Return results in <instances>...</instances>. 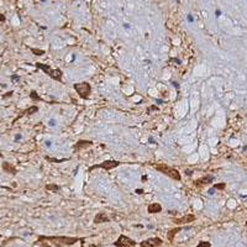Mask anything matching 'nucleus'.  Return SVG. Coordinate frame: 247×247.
<instances>
[{
    "label": "nucleus",
    "mask_w": 247,
    "mask_h": 247,
    "mask_svg": "<svg viewBox=\"0 0 247 247\" xmlns=\"http://www.w3.org/2000/svg\"><path fill=\"white\" fill-rule=\"evenodd\" d=\"M52 241L53 243L57 245H67V246H71L74 245L76 242L79 241V239L77 237H68V236H40L38 241Z\"/></svg>",
    "instance_id": "1"
},
{
    "label": "nucleus",
    "mask_w": 247,
    "mask_h": 247,
    "mask_svg": "<svg viewBox=\"0 0 247 247\" xmlns=\"http://www.w3.org/2000/svg\"><path fill=\"white\" fill-rule=\"evenodd\" d=\"M37 68H40V69H42L46 74H48L51 78H53L55 80H58V82H61L62 80V76H63V73H62V71L61 69H53V68H51L48 64H43V63H36L35 64Z\"/></svg>",
    "instance_id": "2"
},
{
    "label": "nucleus",
    "mask_w": 247,
    "mask_h": 247,
    "mask_svg": "<svg viewBox=\"0 0 247 247\" xmlns=\"http://www.w3.org/2000/svg\"><path fill=\"white\" fill-rule=\"evenodd\" d=\"M156 169L163 174H166V176H168L172 179H174V180H180V173L173 167L166 166V164H158V166H156Z\"/></svg>",
    "instance_id": "3"
},
{
    "label": "nucleus",
    "mask_w": 247,
    "mask_h": 247,
    "mask_svg": "<svg viewBox=\"0 0 247 247\" xmlns=\"http://www.w3.org/2000/svg\"><path fill=\"white\" fill-rule=\"evenodd\" d=\"M74 90L79 94V96L80 98H88L89 96V94L92 92V87L89 83H87V82H82V83H77V84H74Z\"/></svg>",
    "instance_id": "4"
},
{
    "label": "nucleus",
    "mask_w": 247,
    "mask_h": 247,
    "mask_svg": "<svg viewBox=\"0 0 247 247\" xmlns=\"http://www.w3.org/2000/svg\"><path fill=\"white\" fill-rule=\"evenodd\" d=\"M114 245L116 247H135L136 246V242H135V240L130 239L128 236L120 235L119 239L114 242Z\"/></svg>",
    "instance_id": "5"
},
{
    "label": "nucleus",
    "mask_w": 247,
    "mask_h": 247,
    "mask_svg": "<svg viewBox=\"0 0 247 247\" xmlns=\"http://www.w3.org/2000/svg\"><path fill=\"white\" fill-rule=\"evenodd\" d=\"M119 164H120L119 161H105V162L99 163V164H95V166L90 167V170L95 169V168H104V169H106V170H110V169H113V168H115V167H117Z\"/></svg>",
    "instance_id": "6"
},
{
    "label": "nucleus",
    "mask_w": 247,
    "mask_h": 247,
    "mask_svg": "<svg viewBox=\"0 0 247 247\" xmlns=\"http://www.w3.org/2000/svg\"><path fill=\"white\" fill-rule=\"evenodd\" d=\"M161 245H162V240L159 237H151V239L140 242L141 247H159Z\"/></svg>",
    "instance_id": "7"
},
{
    "label": "nucleus",
    "mask_w": 247,
    "mask_h": 247,
    "mask_svg": "<svg viewBox=\"0 0 247 247\" xmlns=\"http://www.w3.org/2000/svg\"><path fill=\"white\" fill-rule=\"evenodd\" d=\"M195 220V215H185L183 218H179V219H174L173 222H176L177 225H184V224H188V222H193Z\"/></svg>",
    "instance_id": "8"
},
{
    "label": "nucleus",
    "mask_w": 247,
    "mask_h": 247,
    "mask_svg": "<svg viewBox=\"0 0 247 247\" xmlns=\"http://www.w3.org/2000/svg\"><path fill=\"white\" fill-rule=\"evenodd\" d=\"M109 220L110 219L106 216L105 212H98L95 215V218H94V222L95 224H101V222H108Z\"/></svg>",
    "instance_id": "9"
},
{
    "label": "nucleus",
    "mask_w": 247,
    "mask_h": 247,
    "mask_svg": "<svg viewBox=\"0 0 247 247\" xmlns=\"http://www.w3.org/2000/svg\"><path fill=\"white\" fill-rule=\"evenodd\" d=\"M147 211L149 214H157V212H161L162 211V206L161 204L158 203H153V204H149L147 208Z\"/></svg>",
    "instance_id": "10"
},
{
    "label": "nucleus",
    "mask_w": 247,
    "mask_h": 247,
    "mask_svg": "<svg viewBox=\"0 0 247 247\" xmlns=\"http://www.w3.org/2000/svg\"><path fill=\"white\" fill-rule=\"evenodd\" d=\"M89 146H92V141L80 140V141H78V143H76L74 151H79V149H82V148H87V147H89Z\"/></svg>",
    "instance_id": "11"
},
{
    "label": "nucleus",
    "mask_w": 247,
    "mask_h": 247,
    "mask_svg": "<svg viewBox=\"0 0 247 247\" xmlns=\"http://www.w3.org/2000/svg\"><path fill=\"white\" fill-rule=\"evenodd\" d=\"M212 180H214V177L212 176H205L203 178H200V179H198L195 184L197 185H201V184H208V183H211Z\"/></svg>",
    "instance_id": "12"
},
{
    "label": "nucleus",
    "mask_w": 247,
    "mask_h": 247,
    "mask_svg": "<svg viewBox=\"0 0 247 247\" xmlns=\"http://www.w3.org/2000/svg\"><path fill=\"white\" fill-rule=\"evenodd\" d=\"M3 169L5 170L6 173H10V174H15L16 173V168L14 166H11L10 163H3Z\"/></svg>",
    "instance_id": "13"
},
{
    "label": "nucleus",
    "mask_w": 247,
    "mask_h": 247,
    "mask_svg": "<svg viewBox=\"0 0 247 247\" xmlns=\"http://www.w3.org/2000/svg\"><path fill=\"white\" fill-rule=\"evenodd\" d=\"M182 230V227H176V229H172L169 230V232H168V240L169 241H173V237L177 235V232H179Z\"/></svg>",
    "instance_id": "14"
},
{
    "label": "nucleus",
    "mask_w": 247,
    "mask_h": 247,
    "mask_svg": "<svg viewBox=\"0 0 247 247\" xmlns=\"http://www.w3.org/2000/svg\"><path fill=\"white\" fill-rule=\"evenodd\" d=\"M46 190H49V191H58L59 190V187L58 185H56V184H47L46 185Z\"/></svg>",
    "instance_id": "15"
},
{
    "label": "nucleus",
    "mask_w": 247,
    "mask_h": 247,
    "mask_svg": "<svg viewBox=\"0 0 247 247\" xmlns=\"http://www.w3.org/2000/svg\"><path fill=\"white\" fill-rule=\"evenodd\" d=\"M37 111H38V108H37L36 105H34V106H30L27 110L25 111V114H27V115H31V114H36Z\"/></svg>",
    "instance_id": "16"
},
{
    "label": "nucleus",
    "mask_w": 247,
    "mask_h": 247,
    "mask_svg": "<svg viewBox=\"0 0 247 247\" xmlns=\"http://www.w3.org/2000/svg\"><path fill=\"white\" fill-rule=\"evenodd\" d=\"M31 51L35 53L36 56H42L43 53H45V51H42V49H36V48H31Z\"/></svg>",
    "instance_id": "17"
},
{
    "label": "nucleus",
    "mask_w": 247,
    "mask_h": 247,
    "mask_svg": "<svg viewBox=\"0 0 247 247\" xmlns=\"http://www.w3.org/2000/svg\"><path fill=\"white\" fill-rule=\"evenodd\" d=\"M197 247H210V243L206 241H201V242H199V245Z\"/></svg>",
    "instance_id": "18"
},
{
    "label": "nucleus",
    "mask_w": 247,
    "mask_h": 247,
    "mask_svg": "<svg viewBox=\"0 0 247 247\" xmlns=\"http://www.w3.org/2000/svg\"><path fill=\"white\" fill-rule=\"evenodd\" d=\"M30 96H31V98L34 99V100H41V98H40V96L37 95V93H36V92H34V90L31 92V95H30Z\"/></svg>",
    "instance_id": "19"
},
{
    "label": "nucleus",
    "mask_w": 247,
    "mask_h": 247,
    "mask_svg": "<svg viewBox=\"0 0 247 247\" xmlns=\"http://www.w3.org/2000/svg\"><path fill=\"white\" fill-rule=\"evenodd\" d=\"M225 188V183H219L214 185V189H224Z\"/></svg>",
    "instance_id": "20"
},
{
    "label": "nucleus",
    "mask_w": 247,
    "mask_h": 247,
    "mask_svg": "<svg viewBox=\"0 0 247 247\" xmlns=\"http://www.w3.org/2000/svg\"><path fill=\"white\" fill-rule=\"evenodd\" d=\"M46 159L49 161V162H62L64 159H53V158H51V157H46Z\"/></svg>",
    "instance_id": "21"
},
{
    "label": "nucleus",
    "mask_w": 247,
    "mask_h": 247,
    "mask_svg": "<svg viewBox=\"0 0 247 247\" xmlns=\"http://www.w3.org/2000/svg\"><path fill=\"white\" fill-rule=\"evenodd\" d=\"M11 80H13V82H19V80H20V77H19V76H13V77H11Z\"/></svg>",
    "instance_id": "22"
},
{
    "label": "nucleus",
    "mask_w": 247,
    "mask_h": 247,
    "mask_svg": "<svg viewBox=\"0 0 247 247\" xmlns=\"http://www.w3.org/2000/svg\"><path fill=\"white\" fill-rule=\"evenodd\" d=\"M187 20H188L189 22H193V21H194V19H193V16H191V15H188V16H187Z\"/></svg>",
    "instance_id": "23"
},
{
    "label": "nucleus",
    "mask_w": 247,
    "mask_h": 247,
    "mask_svg": "<svg viewBox=\"0 0 247 247\" xmlns=\"http://www.w3.org/2000/svg\"><path fill=\"white\" fill-rule=\"evenodd\" d=\"M21 138H22L21 135H16V136H15V141H20Z\"/></svg>",
    "instance_id": "24"
},
{
    "label": "nucleus",
    "mask_w": 247,
    "mask_h": 247,
    "mask_svg": "<svg viewBox=\"0 0 247 247\" xmlns=\"http://www.w3.org/2000/svg\"><path fill=\"white\" fill-rule=\"evenodd\" d=\"M49 125H51V126H55V125H56V124H55V120H49Z\"/></svg>",
    "instance_id": "25"
},
{
    "label": "nucleus",
    "mask_w": 247,
    "mask_h": 247,
    "mask_svg": "<svg viewBox=\"0 0 247 247\" xmlns=\"http://www.w3.org/2000/svg\"><path fill=\"white\" fill-rule=\"evenodd\" d=\"M45 143H46V146H47V147H51V141H46Z\"/></svg>",
    "instance_id": "26"
},
{
    "label": "nucleus",
    "mask_w": 247,
    "mask_h": 247,
    "mask_svg": "<svg viewBox=\"0 0 247 247\" xmlns=\"http://www.w3.org/2000/svg\"><path fill=\"white\" fill-rule=\"evenodd\" d=\"M136 193H137V194H142V193H143V190H142V189H137V190H136Z\"/></svg>",
    "instance_id": "27"
},
{
    "label": "nucleus",
    "mask_w": 247,
    "mask_h": 247,
    "mask_svg": "<svg viewBox=\"0 0 247 247\" xmlns=\"http://www.w3.org/2000/svg\"><path fill=\"white\" fill-rule=\"evenodd\" d=\"M214 191H215V189H214V188L209 189V194H214Z\"/></svg>",
    "instance_id": "28"
},
{
    "label": "nucleus",
    "mask_w": 247,
    "mask_h": 247,
    "mask_svg": "<svg viewBox=\"0 0 247 247\" xmlns=\"http://www.w3.org/2000/svg\"><path fill=\"white\" fill-rule=\"evenodd\" d=\"M124 27H126V28H130V24H124Z\"/></svg>",
    "instance_id": "29"
},
{
    "label": "nucleus",
    "mask_w": 247,
    "mask_h": 247,
    "mask_svg": "<svg viewBox=\"0 0 247 247\" xmlns=\"http://www.w3.org/2000/svg\"><path fill=\"white\" fill-rule=\"evenodd\" d=\"M221 15V11L220 10H216V16H220Z\"/></svg>",
    "instance_id": "30"
},
{
    "label": "nucleus",
    "mask_w": 247,
    "mask_h": 247,
    "mask_svg": "<svg viewBox=\"0 0 247 247\" xmlns=\"http://www.w3.org/2000/svg\"><path fill=\"white\" fill-rule=\"evenodd\" d=\"M172 84L174 85V87H176V88H178V83H176V82H173V83H172Z\"/></svg>",
    "instance_id": "31"
},
{
    "label": "nucleus",
    "mask_w": 247,
    "mask_h": 247,
    "mask_svg": "<svg viewBox=\"0 0 247 247\" xmlns=\"http://www.w3.org/2000/svg\"><path fill=\"white\" fill-rule=\"evenodd\" d=\"M41 1H42V3H45V1H46V0H41Z\"/></svg>",
    "instance_id": "32"
}]
</instances>
